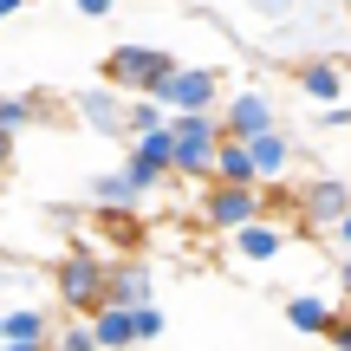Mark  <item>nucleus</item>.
Instances as JSON below:
<instances>
[{"instance_id":"f257e3e1","label":"nucleus","mask_w":351,"mask_h":351,"mask_svg":"<svg viewBox=\"0 0 351 351\" xmlns=\"http://www.w3.org/2000/svg\"><path fill=\"white\" fill-rule=\"evenodd\" d=\"M104 267H111V254H104L98 241L78 234L72 247L52 261V274H46L52 306H59V313H98L104 306Z\"/></svg>"},{"instance_id":"f03ea898","label":"nucleus","mask_w":351,"mask_h":351,"mask_svg":"<svg viewBox=\"0 0 351 351\" xmlns=\"http://www.w3.org/2000/svg\"><path fill=\"white\" fill-rule=\"evenodd\" d=\"M215 143H221V111H169V176L208 182Z\"/></svg>"},{"instance_id":"7ed1b4c3","label":"nucleus","mask_w":351,"mask_h":351,"mask_svg":"<svg viewBox=\"0 0 351 351\" xmlns=\"http://www.w3.org/2000/svg\"><path fill=\"white\" fill-rule=\"evenodd\" d=\"M176 72V52L169 46H156V39H117L111 52H104V85L111 91H150L156 98V85Z\"/></svg>"},{"instance_id":"20e7f679","label":"nucleus","mask_w":351,"mask_h":351,"mask_svg":"<svg viewBox=\"0 0 351 351\" xmlns=\"http://www.w3.org/2000/svg\"><path fill=\"white\" fill-rule=\"evenodd\" d=\"M195 215H202V228H208V234H234L241 221L267 215V189H261V182H202Z\"/></svg>"},{"instance_id":"39448f33","label":"nucleus","mask_w":351,"mask_h":351,"mask_svg":"<svg viewBox=\"0 0 351 351\" xmlns=\"http://www.w3.org/2000/svg\"><path fill=\"white\" fill-rule=\"evenodd\" d=\"M65 104H72V117L91 130V137L130 143L124 137V91H111V85H78V91H65Z\"/></svg>"},{"instance_id":"423d86ee","label":"nucleus","mask_w":351,"mask_h":351,"mask_svg":"<svg viewBox=\"0 0 351 351\" xmlns=\"http://www.w3.org/2000/svg\"><path fill=\"white\" fill-rule=\"evenodd\" d=\"M156 104L163 111H215L221 104V72L215 65H176L156 85Z\"/></svg>"},{"instance_id":"0eeeda50","label":"nucleus","mask_w":351,"mask_h":351,"mask_svg":"<svg viewBox=\"0 0 351 351\" xmlns=\"http://www.w3.org/2000/svg\"><path fill=\"white\" fill-rule=\"evenodd\" d=\"M215 111H221V137H254V130L274 124V91L267 85H241V91H228Z\"/></svg>"},{"instance_id":"6e6552de","label":"nucleus","mask_w":351,"mask_h":351,"mask_svg":"<svg viewBox=\"0 0 351 351\" xmlns=\"http://www.w3.org/2000/svg\"><path fill=\"white\" fill-rule=\"evenodd\" d=\"M104 300H111V306L156 300V267L143 261V254H111V267H104Z\"/></svg>"},{"instance_id":"1a4fd4ad","label":"nucleus","mask_w":351,"mask_h":351,"mask_svg":"<svg viewBox=\"0 0 351 351\" xmlns=\"http://www.w3.org/2000/svg\"><path fill=\"white\" fill-rule=\"evenodd\" d=\"M351 208V182L339 176H313V182L300 189V221L313 228V234H332V221Z\"/></svg>"},{"instance_id":"9d476101","label":"nucleus","mask_w":351,"mask_h":351,"mask_svg":"<svg viewBox=\"0 0 351 351\" xmlns=\"http://www.w3.org/2000/svg\"><path fill=\"white\" fill-rule=\"evenodd\" d=\"M228 241H234V261H241V267H274L280 254H287V228H280L274 215H254V221H241Z\"/></svg>"},{"instance_id":"9b49d317","label":"nucleus","mask_w":351,"mask_h":351,"mask_svg":"<svg viewBox=\"0 0 351 351\" xmlns=\"http://www.w3.org/2000/svg\"><path fill=\"white\" fill-rule=\"evenodd\" d=\"M241 143H247V156H254V176H261V182H287V176H293V163H300V143H293L280 124L254 130V137H241Z\"/></svg>"},{"instance_id":"f8f14e48","label":"nucleus","mask_w":351,"mask_h":351,"mask_svg":"<svg viewBox=\"0 0 351 351\" xmlns=\"http://www.w3.org/2000/svg\"><path fill=\"white\" fill-rule=\"evenodd\" d=\"M293 85H300L306 104H339L345 98V65L326 59V52H319V59H300L293 65Z\"/></svg>"},{"instance_id":"ddd939ff","label":"nucleus","mask_w":351,"mask_h":351,"mask_svg":"<svg viewBox=\"0 0 351 351\" xmlns=\"http://www.w3.org/2000/svg\"><path fill=\"white\" fill-rule=\"evenodd\" d=\"M280 313H287V326L300 332V339H319V332H326V319L339 313V300H326V293H287V300H280Z\"/></svg>"},{"instance_id":"4468645a","label":"nucleus","mask_w":351,"mask_h":351,"mask_svg":"<svg viewBox=\"0 0 351 351\" xmlns=\"http://www.w3.org/2000/svg\"><path fill=\"white\" fill-rule=\"evenodd\" d=\"M85 319H91V339H98V351H130V345H137L130 306H111V300H104L98 313H85Z\"/></svg>"},{"instance_id":"2eb2a0df","label":"nucleus","mask_w":351,"mask_h":351,"mask_svg":"<svg viewBox=\"0 0 351 351\" xmlns=\"http://www.w3.org/2000/svg\"><path fill=\"white\" fill-rule=\"evenodd\" d=\"M52 117V98L46 91H0V124L20 137V130H33V124H46Z\"/></svg>"},{"instance_id":"dca6fc26","label":"nucleus","mask_w":351,"mask_h":351,"mask_svg":"<svg viewBox=\"0 0 351 351\" xmlns=\"http://www.w3.org/2000/svg\"><path fill=\"white\" fill-rule=\"evenodd\" d=\"M208 182H261V176H254V156H247V143H241V137H221V143H215Z\"/></svg>"},{"instance_id":"f3484780","label":"nucleus","mask_w":351,"mask_h":351,"mask_svg":"<svg viewBox=\"0 0 351 351\" xmlns=\"http://www.w3.org/2000/svg\"><path fill=\"white\" fill-rule=\"evenodd\" d=\"M91 215H98V234L117 241V254H143V221H137V208H91Z\"/></svg>"},{"instance_id":"a211bd4d","label":"nucleus","mask_w":351,"mask_h":351,"mask_svg":"<svg viewBox=\"0 0 351 351\" xmlns=\"http://www.w3.org/2000/svg\"><path fill=\"white\" fill-rule=\"evenodd\" d=\"M85 208H137V189H130L117 169H98L85 182Z\"/></svg>"},{"instance_id":"6ab92c4d","label":"nucleus","mask_w":351,"mask_h":351,"mask_svg":"<svg viewBox=\"0 0 351 351\" xmlns=\"http://www.w3.org/2000/svg\"><path fill=\"white\" fill-rule=\"evenodd\" d=\"M46 351H98V339H91V319H85V313L52 319V339H46Z\"/></svg>"},{"instance_id":"aec40b11","label":"nucleus","mask_w":351,"mask_h":351,"mask_svg":"<svg viewBox=\"0 0 351 351\" xmlns=\"http://www.w3.org/2000/svg\"><path fill=\"white\" fill-rule=\"evenodd\" d=\"M163 117L169 111L150 98V91H124V137H143V130H156Z\"/></svg>"},{"instance_id":"412c9836","label":"nucleus","mask_w":351,"mask_h":351,"mask_svg":"<svg viewBox=\"0 0 351 351\" xmlns=\"http://www.w3.org/2000/svg\"><path fill=\"white\" fill-rule=\"evenodd\" d=\"M117 176H124V182H130V189H137V202H150V195H156V189H163V182H169V176H163V169H150V163H137V156H130V150H124V163H117Z\"/></svg>"},{"instance_id":"4be33fe9","label":"nucleus","mask_w":351,"mask_h":351,"mask_svg":"<svg viewBox=\"0 0 351 351\" xmlns=\"http://www.w3.org/2000/svg\"><path fill=\"white\" fill-rule=\"evenodd\" d=\"M130 326H137V345H156L169 332V319H163V306H156V300H143V306H130Z\"/></svg>"},{"instance_id":"5701e85b","label":"nucleus","mask_w":351,"mask_h":351,"mask_svg":"<svg viewBox=\"0 0 351 351\" xmlns=\"http://www.w3.org/2000/svg\"><path fill=\"white\" fill-rule=\"evenodd\" d=\"M306 0H247V13L254 20H287V13H300Z\"/></svg>"},{"instance_id":"b1692460","label":"nucleus","mask_w":351,"mask_h":351,"mask_svg":"<svg viewBox=\"0 0 351 351\" xmlns=\"http://www.w3.org/2000/svg\"><path fill=\"white\" fill-rule=\"evenodd\" d=\"M319 339H326L332 351H351V313H332V319H326V332H319Z\"/></svg>"},{"instance_id":"393cba45","label":"nucleus","mask_w":351,"mask_h":351,"mask_svg":"<svg viewBox=\"0 0 351 351\" xmlns=\"http://www.w3.org/2000/svg\"><path fill=\"white\" fill-rule=\"evenodd\" d=\"M319 124L326 130H351V104L339 98V104H319Z\"/></svg>"},{"instance_id":"a878e982","label":"nucleus","mask_w":351,"mask_h":351,"mask_svg":"<svg viewBox=\"0 0 351 351\" xmlns=\"http://www.w3.org/2000/svg\"><path fill=\"white\" fill-rule=\"evenodd\" d=\"M72 7L85 13V20H111V7H117V0H72Z\"/></svg>"},{"instance_id":"bb28decb","label":"nucleus","mask_w":351,"mask_h":351,"mask_svg":"<svg viewBox=\"0 0 351 351\" xmlns=\"http://www.w3.org/2000/svg\"><path fill=\"white\" fill-rule=\"evenodd\" d=\"M7 169H13V130L0 124V176H7Z\"/></svg>"},{"instance_id":"cd10ccee","label":"nucleus","mask_w":351,"mask_h":351,"mask_svg":"<svg viewBox=\"0 0 351 351\" xmlns=\"http://www.w3.org/2000/svg\"><path fill=\"white\" fill-rule=\"evenodd\" d=\"M332 241H339V247H351V208L339 215V221H332Z\"/></svg>"},{"instance_id":"c85d7f7f","label":"nucleus","mask_w":351,"mask_h":351,"mask_svg":"<svg viewBox=\"0 0 351 351\" xmlns=\"http://www.w3.org/2000/svg\"><path fill=\"white\" fill-rule=\"evenodd\" d=\"M0 351H46V339H0Z\"/></svg>"},{"instance_id":"c756f323","label":"nucleus","mask_w":351,"mask_h":351,"mask_svg":"<svg viewBox=\"0 0 351 351\" xmlns=\"http://www.w3.org/2000/svg\"><path fill=\"white\" fill-rule=\"evenodd\" d=\"M339 300H351V261H339Z\"/></svg>"},{"instance_id":"7c9ffc66","label":"nucleus","mask_w":351,"mask_h":351,"mask_svg":"<svg viewBox=\"0 0 351 351\" xmlns=\"http://www.w3.org/2000/svg\"><path fill=\"white\" fill-rule=\"evenodd\" d=\"M26 7V0H0V20H13V13H20Z\"/></svg>"}]
</instances>
